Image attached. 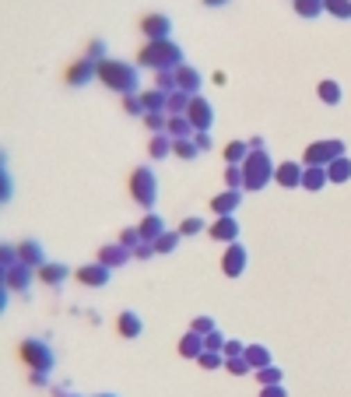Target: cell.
<instances>
[{
    "mask_svg": "<svg viewBox=\"0 0 351 397\" xmlns=\"http://www.w3.org/2000/svg\"><path fill=\"white\" fill-rule=\"evenodd\" d=\"M296 4V11L302 15V18H316L320 11H323V0H291Z\"/></svg>",
    "mask_w": 351,
    "mask_h": 397,
    "instance_id": "d6a6232c",
    "label": "cell"
},
{
    "mask_svg": "<svg viewBox=\"0 0 351 397\" xmlns=\"http://www.w3.org/2000/svg\"><path fill=\"white\" fill-rule=\"evenodd\" d=\"M239 190H225V194H218L214 201H211V211L214 214H236V208H239Z\"/></svg>",
    "mask_w": 351,
    "mask_h": 397,
    "instance_id": "ac0fdd59",
    "label": "cell"
},
{
    "mask_svg": "<svg viewBox=\"0 0 351 397\" xmlns=\"http://www.w3.org/2000/svg\"><path fill=\"white\" fill-rule=\"evenodd\" d=\"M274 180V162L271 155L260 148V151H250V158L243 162V190H264L267 183Z\"/></svg>",
    "mask_w": 351,
    "mask_h": 397,
    "instance_id": "3957f363",
    "label": "cell"
},
{
    "mask_svg": "<svg viewBox=\"0 0 351 397\" xmlns=\"http://www.w3.org/2000/svg\"><path fill=\"white\" fill-rule=\"evenodd\" d=\"M22 359L28 362V369L32 373H49L53 369V348L46 345V341H39V337H28V341L22 345Z\"/></svg>",
    "mask_w": 351,
    "mask_h": 397,
    "instance_id": "5b68a950",
    "label": "cell"
},
{
    "mask_svg": "<svg viewBox=\"0 0 351 397\" xmlns=\"http://www.w3.org/2000/svg\"><path fill=\"white\" fill-rule=\"evenodd\" d=\"M127 112H134V117H144V105H141V95H127Z\"/></svg>",
    "mask_w": 351,
    "mask_h": 397,
    "instance_id": "c3c4849f",
    "label": "cell"
},
{
    "mask_svg": "<svg viewBox=\"0 0 351 397\" xmlns=\"http://www.w3.org/2000/svg\"><path fill=\"white\" fill-rule=\"evenodd\" d=\"M327 176H330V183H344V180H351V158H348V155L334 158V162L327 165Z\"/></svg>",
    "mask_w": 351,
    "mask_h": 397,
    "instance_id": "cb8c5ba5",
    "label": "cell"
},
{
    "mask_svg": "<svg viewBox=\"0 0 351 397\" xmlns=\"http://www.w3.org/2000/svg\"><path fill=\"white\" fill-rule=\"evenodd\" d=\"M130 197L141 204V208H151L155 197H158V180L148 165H137L134 173H130Z\"/></svg>",
    "mask_w": 351,
    "mask_h": 397,
    "instance_id": "277c9868",
    "label": "cell"
},
{
    "mask_svg": "<svg viewBox=\"0 0 351 397\" xmlns=\"http://www.w3.org/2000/svg\"><path fill=\"white\" fill-rule=\"evenodd\" d=\"M130 257H134V253H130L123 243H109V246H102V250H99V264H105L109 271H112V267H123Z\"/></svg>",
    "mask_w": 351,
    "mask_h": 397,
    "instance_id": "7c38bea8",
    "label": "cell"
},
{
    "mask_svg": "<svg viewBox=\"0 0 351 397\" xmlns=\"http://www.w3.org/2000/svg\"><path fill=\"white\" fill-rule=\"evenodd\" d=\"M130 253H134V257H141V260H148V257H155V246H151V243H137Z\"/></svg>",
    "mask_w": 351,
    "mask_h": 397,
    "instance_id": "f907efd6",
    "label": "cell"
},
{
    "mask_svg": "<svg viewBox=\"0 0 351 397\" xmlns=\"http://www.w3.org/2000/svg\"><path fill=\"white\" fill-rule=\"evenodd\" d=\"M225 187L228 190H243V165H228L225 169Z\"/></svg>",
    "mask_w": 351,
    "mask_h": 397,
    "instance_id": "d590c367",
    "label": "cell"
},
{
    "mask_svg": "<svg viewBox=\"0 0 351 397\" xmlns=\"http://www.w3.org/2000/svg\"><path fill=\"white\" fill-rule=\"evenodd\" d=\"M327 183H330L327 165H306V169H302V187H306V190H313V194H316V190H323Z\"/></svg>",
    "mask_w": 351,
    "mask_h": 397,
    "instance_id": "2e32d148",
    "label": "cell"
},
{
    "mask_svg": "<svg viewBox=\"0 0 351 397\" xmlns=\"http://www.w3.org/2000/svg\"><path fill=\"white\" fill-rule=\"evenodd\" d=\"M99 81L112 92H120V95H137V88H141L137 67L123 64V60H102L99 64Z\"/></svg>",
    "mask_w": 351,
    "mask_h": 397,
    "instance_id": "6da1fadb",
    "label": "cell"
},
{
    "mask_svg": "<svg viewBox=\"0 0 351 397\" xmlns=\"http://www.w3.org/2000/svg\"><path fill=\"white\" fill-rule=\"evenodd\" d=\"M176 88L187 92V95H197L200 92V74L190 64H180V67H176Z\"/></svg>",
    "mask_w": 351,
    "mask_h": 397,
    "instance_id": "9a60e30c",
    "label": "cell"
},
{
    "mask_svg": "<svg viewBox=\"0 0 351 397\" xmlns=\"http://www.w3.org/2000/svg\"><path fill=\"white\" fill-rule=\"evenodd\" d=\"M200 352H204V337L194 334V330H187L183 341H180V355L183 359H200Z\"/></svg>",
    "mask_w": 351,
    "mask_h": 397,
    "instance_id": "7402d4cb",
    "label": "cell"
},
{
    "mask_svg": "<svg viewBox=\"0 0 351 397\" xmlns=\"http://www.w3.org/2000/svg\"><path fill=\"white\" fill-rule=\"evenodd\" d=\"M102 53H105V46L95 39V42H92V49H88V56H92V60H99V64H102Z\"/></svg>",
    "mask_w": 351,
    "mask_h": 397,
    "instance_id": "db71d44e",
    "label": "cell"
},
{
    "mask_svg": "<svg viewBox=\"0 0 351 397\" xmlns=\"http://www.w3.org/2000/svg\"><path fill=\"white\" fill-rule=\"evenodd\" d=\"M18 264H28V267H42V264H46V260H42V246H39L35 239L22 243V246H18Z\"/></svg>",
    "mask_w": 351,
    "mask_h": 397,
    "instance_id": "ffe728a7",
    "label": "cell"
},
{
    "mask_svg": "<svg viewBox=\"0 0 351 397\" xmlns=\"http://www.w3.org/2000/svg\"><path fill=\"white\" fill-rule=\"evenodd\" d=\"M144 124H148L155 134H165V127H169V112H144Z\"/></svg>",
    "mask_w": 351,
    "mask_h": 397,
    "instance_id": "8d00e7d4",
    "label": "cell"
},
{
    "mask_svg": "<svg viewBox=\"0 0 351 397\" xmlns=\"http://www.w3.org/2000/svg\"><path fill=\"white\" fill-rule=\"evenodd\" d=\"M225 369H228L232 376H246V373H253V369H250V362H246L243 355H236V359H225Z\"/></svg>",
    "mask_w": 351,
    "mask_h": 397,
    "instance_id": "f35d334b",
    "label": "cell"
},
{
    "mask_svg": "<svg viewBox=\"0 0 351 397\" xmlns=\"http://www.w3.org/2000/svg\"><path fill=\"white\" fill-rule=\"evenodd\" d=\"M172 155L190 162V158H197V155H200V148L194 144V137H183V141H172Z\"/></svg>",
    "mask_w": 351,
    "mask_h": 397,
    "instance_id": "4dcf8cb0",
    "label": "cell"
},
{
    "mask_svg": "<svg viewBox=\"0 0 351 397\" xmlns=\"http://www.w3.org/2000/svg\"><path fill=\"white\" fill-rule=\"evenodd\" d=\"M95 397H116V394H95Z\"/></svg>",
    "mask_w": 351,
    "mask_h": 397,
    "instance_id": "680465c9",
    "label": "cell"
},
{
    "mask_svg": "<svg viewBox=\"0 0 351 397\" xmlns=\"http://www.w3.org/2000/svg\"><path fill=\"white\" fill-rule=\"evenodd\" d=\"M221 348H225V337H221L218 330L204 334V352H221Z\"/></svg>",
    "mask_w": 351,
    "mask_h": 397,
    "instance_id": "7bdbcfd3",
    "label": "cell"
},
{
    "mask_svg": "<svg viewBox=\"0 0 351 397\" xmlns=\"http://www.w3.org/2000/svg\"><path fill=\"white\" fill-rule=\"evenodd\" d=\"M176 243H180V233H169V229H165V233H162L151 246H155V253H172V250H176Z\"/></svg>",
    "mask_w": 351,
    "mask_h": 397,
    "instance_id": "1f68e13d",
    "label": "cell"
},
{
    "mask_svg": "<svg viewBox=\"0 0 351 397\" xmlns=\"http://www.w3.org/2000/svg\"><path fill=\"white\" fill-rule=\"evenodd\" d=\"M243 359L250 362V369L257 373V369H264V366H271V352L264 348V345H250L246 352H243Z\"/></svg>",
    "mask_w": 351,
    "mask_h": 397,
    "instance_id": "d4e9b609",
    "label": "cell"
},
{
    "mask_svg": "<svg viewBox=\"0 0 351 397\" xmlns=\"http://www.w3.org/2000/svg\"><path fill=\"white\" fill-rule=\"evenodd\" d=\"M155 81H158V92H165V95L176 92V71H158Z\"/></svg>",
    "mask_w": 351,
    "mask_h": 397,
    "instance_id": "60d3db41",
    "label": "cell"
},
{
    "mask_svg": "<svg viewBox=\"0 0 351 397\" xmlns=\"http://www.w3.org/2000/svg\"><path fill=\"white\" fill-rule=\"evenodd\" d=\"M260 397H288V394L281 383H274V387H260Z\"/></svg>",
    "mask_w": 351,
    "mask_h": 397,
    "instance_id": "816d5d0a",
    "label": "cell"
},
{
    "mask_svg": "<svg viewBox=\"0 0 351 397\" xmlns=\"http://www.w3.org/2000/svg\"><path fill=\"white\" fill-rule=\"evenodd\" d=\"M137 60H141L144 67H151V71H176V67L183 64V49L176 46L172 39H162V42H148V46L141 49Z\"/></svg>",
    "mask_w": 351,
    "mask_h": 397,
    "instance_id": "7a4b0ae2",
    "label": "cell"
},
{
    "mask_svg": "<svg viewBox=\"0 0 351 397\" xmlns=\"http://www.w3.org/2000/svg\"><path fill=\"white\" fill-rule=\"evenodd\" d=\"M78 281H81V285H88V289H99V285H105V281H109V267L105 264H85L81 271H78Z\"/></svg>",
    "mask_w": 351,
    "mask_h": 397,
    "instance_id": "5bb4252c",
    "label": "cell"
},
{
    "mask_svg": "<svg viewBox=\"0 0 351 397\" xmlns=\"http://www.w3.org/2000/svg\"><path fill=\"white\" fill-rule=\"evenodd\" d=\"M204 229V218H183V225H180V236H197Z\"/></svg>",
    "mask_w": 351,
    "mask_h": 397,
    "instance_id": "b9f144b4",
    "label": "cell"
},
{
    "mask_svg": "<svg viewBox=\"0 0 351 397\" xmlns=\"http://www.w3.org/2000/svg\"><path fill=\"white\" fill-rule=\"evenodd\" d=\"M194 144H197L200 151H207V148H211V137H207V130H197V134H194Z\"/></svg>",
    "mask_w": 351,
    "mask_h": 397,
    "instance_id": "f5cc1de1",
    "label": "cell"
},
{
    "mask_svg": "<svg viewBox=\"0 0 351 397\" xmlns=\"http://www.w3.org/2000/svg\"><path fill=\"white\" fill-rule=\"evenodd\" d=\"M67 397H78V394H67Z\"/></svg>",
    "mask_w": 351,
    "mask_h": 397,
    "instance_id": "91938a15",
    "label": "cell"
},
{
    "mask_svg": "<svg viewBox=\"0 0 351 397\" xmlns=\"http://www.w3.org/2000/svg\"><path fill=\"white\" fill-rule=\"evenodd\" d=\"M0 264L15 267V264H18V246H0Z\"/></svg>",
    "mask_w": 351,
    "mask_h": 397,
    "instance_id": "bcb514c9",
    "label": "cell"
},
{
    "mask_svg": "<svg viewBox=\"0 0 351 397\" xmlns=\"http://www.w3.org/2000/svg\"><path fill=\"white\" fill-rule=\"evenodd\" d=\"M141 105H144V112H165V92H158V88L144 92L141 95Z\"/></svg>",
    "mask_w": 351,
    "mask_h": 397,
    "instance_id": "f1b7e54d",
    "label": "cell"
},
{
    "mask_svg": "<svg viewBox=\"0 0 351 397\" xmlns=\"http://www.w3.org/2000/svg\"><path fill=\"white\" fill-rule=\"evenodd\" d=\"M165 134H169L172 141H183V137H194L197 130L190 127V120H187V117H169V127H165Z\"/></svg>",
    "mask_w": 351,
    "mask_h": 397,
    "instance_id": "603a6c76",
    "label": "cell"
},
{
    "mask_svg": "<svg viewBox=\"0 0 351 397\" xmlns=\"http://www.w3.org/2000/svg\"><path fill=\"white\" fill-rule=\"evenodd\" d=\"M39 278H42V285H60V281L67 278V267L64 264H42Z\"/></svg>",
    "mask_w": 351,
    "mask_h": 397,
    "instance_id": "4316f807",
    "label": "cell"
},
{
    "mask_svg": "<svg viewBox=\"0 0 351 397\" xmlns=\"http://www.w3.org/2000/svg\"><path fill=\"white\" fill-rule=\"evenodd\" d=\"M190 99H194V95H187V92H180V88L169 92V95H165V112H169V117H187Z\"/></svg>",
    "mask_w": 351,
    "mask_h": 397,
    "instance_id": "e0dca14e",
    "label": "cell"
},
{
    "mask_svg": "<svg viewBox=\"0 0 351 397\" xmlns=\"http://www.w3.org/2000/svg\"><path fill=\"white\" fill-rule=\"evenodd\" d=\"M120 243H123L127 250H134V246H137V243H144V239H141V233H137V229H127V233L120 236Z\"/></svg>",
    "mask_w": 351,
    "mask_h": 397,
    "instance_id": "7dc6e473",
    "label": "cell"
},
{
    "mask_svg": "<svg viewBox=\"0 0 351 397\" xmlns=\"http://www.w3.org/2000/svg\"><path fill=\"white\" fill-rule=\"evenodd\" d=\"M323 11H330L334 18H351V0H323Z\"/></svg>",
    "mask_w": 351,
    "mask_h": 397,
    "instance_id": "836d02e7",
    "label": "cell"
},
{
    "mask_svg": "<svg viewBox=\"0 0 351 397\" xmlns=\"http://www.w3.org/2000/svg\"><path fill=\"white\" fill-rule=\"evenodd\" d=\"M197 362H200L204 369H218V366H221L225 359H221L218 352H200V359H197Z\"/></svg>",
    "mask_w": 351,
    "mask_h": 397,
    "instance_id": "f6af8a7d",
    "label": "cell"
},
{
    "mask_svg": "<svg viewBox=\"0 0 351 397\" xmlns=\"http://www.w3.org/2000/svg\"><path fill=\"white\" fill-rule=\"evenodd\" d=\"M190 330H194V334H200V337H204V334H211V330H214V320H211V316H197V320H194V327H190Z\"/></svg>",
    "mask_w": 351,
    "mask_h": 397,
    "instance_id": "ee69618b",
    "label": "cell"
},
{
    "mask_svg": "<svg viewBox=\"0 0 351 397\" xmlns=\"http://www.w3.org/2000/svg\"><path fill=\"white\" fill-rule=\"evenodd\" d=\"M243 267H246V250H243L239 243H228L225 253H221V271H225L228 278H239Z\"/></svg>",
    "mask_w": 351,
    "mask_h": 397,
    "instance_id": "ba28073f",
    "label": "cell"
},
{
    "mask_svg": "<svg viewBox=\"0 0 351 397\" xmlns=\"http://www.w3.org/2000/svg\"><path fill=\"white\" fill-rule=\"evenodd\" d=\"M116 330H120L123 337H137V334H141V316L130 313V310L120 313V320H116Z\"/></svg>",
    "mask_w": 351,
    "mask_h": 397,
    "instance_id": "484cf974",
    "label": "cell"
},
{
    "mask_svg": "<svg viewBox=\"0 0 351 397\" xmlns=\"http://www.w3.org/2000/svg\"><path fill=\"white\" fill-rule=\"evenodd\" d=\"M46 380H49V373H32V383L35 387H46Z\"/></svg>",
    "mask_w": 351,
    "mask_h": 397,
    "instance_id": "11a10c76",
    "label": "cell"
},
{
    "mask_svg": "<svg viewBox=\"0 0 351 397\" xmlns=\"http://www.w3.org/2000/svg\"><path fill=\"white\" fill-rule=\"evenodd\" d=\"M8 285H11L15 292H25V289L32 285V267H28V264H15V267H8Z\"/></svg>",
    "mask_w": 351,
    "mask_h": 397,
    "instance_id": "d6986e66",
    "label": "cell"
},
{
    "mask_svg": "<svg viewBox=\"0 0 351 397\" xmlns=\"http://www.w3.org/2000/svg\"><path fill=\"white\" fill-rule=\"evenodd\" d=\"M246 158H250V144H243V141L225 144V162H228V165H243Z\"/></svg>",
    "mask_w": 351,
    "mask_h": 397,
    "instance_id": "83f0119b",
    "label": "cell"
},
{
    "mask_svg": "<svg viewBox=\"0 0 351 397\" xmlns=\"http://www.w3.org/2000/svg\"><path fill=\"white\" fill-rule=\"evenodd\" d=\"M257 380H260V387H274V383H281V369L277 366H264V369H257Z\"/></svg>",
    "mask_w": 351,
    "mask_h": 397,
    "instance_id": "74e56055",
    "label": "cell"
},
{
    "mask_svg": "<svg viewBox=\"0 0 351 397\" xmlns=\"http://www.w3.org/2000/svg\"><path fill=\"white\" fill-rule=\"evenodd\" d=\"M320 99H323L327 105H337V102H341V88H337V81H320Z\"/></svg>",
    "mask_w": 351,
    "mask_h": 397,
    "instance_id": "e575fe53",
    "label": "cell"
},
{
    "mask_svg": "<svg viewBox=\"0 0 351 397\" xmlns=\"http://www.w3.org/2000/svg\"><path fill=\"white\" fill-rule=\"evenodd\" d=\"M4 306H8V292L0 289V313H4Z\"/></svg>",
    "mask_w": 351,
    "mask_h": 397,
    "instance_id": "6f0895ef",
    "label": "cell"
},
{
    "mask_svg": "<svg viewBox=\"0 0 351 397\" xmlns=\"http://www.w3.org/2000/svg\"><path fill=\"white\" fill-rule=\"evenodd\" d=\"M137 233H141V239H144V243H155V239L165 233V221H162L158 214H148V218L137 225Z\"/></svg>",
    "mask_w": 351,
    "mask_h": 397,
    "instance_id": "44dd1931",
    "label": "cell"
},
{
    "mask_svg": "<svg viewBox=\"0 0 351 397\" xmlns=\"http://www.w3.org/2000/svg\"><path fill=\"white\" fill-rule=\"evenodd\" d=\"M211 239H218V243H236V236H239V225H236V218H232V214H218L214 218V225H211Z\"/></svg>",
    "mask_w": 351,
    "mask_h": 397,
    "instance_id": "9c48e42d",
    "label": "cell"
},
{
    "mask_svg": "<svg viewBox=\"0 0 351 397\" xmlns=\"http://www.w3.org/2000/svg\"><path fill=\"white\" fill-rule=\"evenodd\" d=\"M211 112H214V109H211V102H207V99H200V95H194V99H190V109H187V120H190V127H194V130H207V127H211V120H214Z\"/></svg>",
    "mask_w": 351,
    "mask_h": 397,
    "instance_id": "52a82bcc",
    "label": "cell"
},
{
    "mask_svg": "<svg viewBox=\"0 0 351 397\" xmlns=\"http://www.w3.org/2000/svg\"><path fill=\"white\" fill-rule=\"evenodd\" d=\"M207 8H221V4H228V0H204Z\"/></svg>",
    "mask_w": 351,
    "mask_h": 397,
    "instance_id": "9f6ffc18",
    "label": "cell"
},
{
    "mask_svg": "<svg viewBox=\"0 0 351 397\" xmlns=\"http://www.w3.org/2000/svg\"><path fill=\"white\" fill-rule=\"evenodd\" d=\"M302 169L306 165H299V162L274 165V183H281V187H302Z\"/></svg>",
    "mask_w": 351,
    "mask_h": 397,
    "instance_id": "8fae6325",
    "label": "cell"
},
{
    "mask_svg": "<svg viewBox=\"0 0 351 397\" xmlns=\"http://www.w3.org/2000/svg\"><path fill=\"white\" fill-rule=\"evenodd\" d=\"M141 28H144L148 42H162V39H169V32H172V25H169L165 15H148V18L141 22Z\"/></svg>",
    "mask_w": 351,
    "mask_h": 397,
    "instance_id": "4fadbf2b",
    "label": "cell"
},
{
    "mask_svg": "<svg viewBox=\"0 0 351 397\" xmlns=\"http://www.w3.org/2000/svg\"><path fill=\"white\" fill-rule=\"evenodd\" d=\"M11 197V176H8V169H4V155H0V204H4Z\"/></svg>",
    "mask_w": 351,
    "mask_h": 397,
    "instance_id": "ab89813d",
    "label": "cell"
},
{
    "mask_svg": "<svg viewBox=\"0 0 351 397\" xmlns=\"http://www.w3.org/2000/svg\"><path fill=\"white\" fill-rule=\"evenodd\" d=\"M92 78H99V60H92V56H85V60H78V64L67 71V85H74V88L88 85Z\"/></svg>",
    "mask_w": 351,
    "mask_h": 397,
    "instance_id": "30bf717a",
    "label": "cell"
},
{
    "mask_svg": "<svg viewBox=\"0 0 351 397\" xmlns=\"http://www.w3.org/2000/svg\"><path fill=\"white\" fill-rule=\"evenodd\" d=\"M148 155H151V158H165V155H172V137H169V134H155L151 144H148Z\"/></svg>",
    "mask_w": 351,
    "mask_h": 397,
    "instance_id": "f546056e",
    "label": "cell"
},
{
    "mask_svg": "<svg viewBox=\"0 0 351 397\" xmlns=\"http://www.w3.org/2000/svg\"><path fill=\"white\" fill-rule=\"evenodd\" d=\"M344 155V141H316V144H309L306 148V165H330L334 158H341Z\"/></svg>",
    "mask_w": 351,
    "mask_h": 397,
    "instance_id": "8992f818",
    "label": "cell"
},
{
    "mask_svg": "<svg viewBox=\"0 0 351 397\" xmlns=\"http://www.w3.org/2000/svg\"><path fill=\"white\" fill-rule=\"evenodd\" d=\"M243 352H246V348H243L239 341H225V348H221L225 359H236V355H243Z\"/></svg>",
    "mask_w": 351,
    "mask_h": 397,
    "instance_id": "681fc988",
    "label": "cell"
}]
</instances>
